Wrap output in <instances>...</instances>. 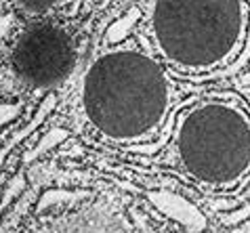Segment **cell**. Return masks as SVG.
<instances>
[{
	"instance_id": "1",
	"label": "cell",
	"mask_w": 250,
	"mask_h": 233,
	"mask_svg": "<svg viewBox=\"0 0 250 233\" xmlns=\"http://www.w3.org/2000/svg\"><path fill=\"white\" fill-rule=\"evenodd\" d=\"M175 105L177 84L166 65L133 44L101 53L80 80L84 122L120 145H141L158 136Z\"/></svg>"
},
{
	"instance_id": "2",
	"label": "cell",
	"mask_w": 250,
	"mask_h": 233,
	"mask_svg": "<svg viewBox=\"0 0 250 233\" xmlns=\"http://www.w3.org/2000/svg\"><path fill=\"white\" fill-rule=\"evenodd\" d=\"M248 21L246 0H151L145 32L164 65L198 76L238 57Z\"/></svg>"
},
{
	"instance_id": "3",
	"label": "cell",
	"mask_w": 250,
	"mask_h": 233,
	"mask_svg": "<svg viewBox=\"0 0 250 233\" xmlns=\"http://www.w3.org/2000/svg\"><path fill=\"white\" fill-rule=\"evenodd\" d=\"M175 164L206 187H231L250 170V109L235 97L185 105L172 133Z\"/></svg>"
},
{
	"instance_id": "4",
	"label": "cell",
	"mask_w": 250,
	"mask_h": 233,
	"mask_svg": "<svg viewBox=\"0 0 250 233\" xmlns=\"http://www.w3.org/2000/svg\"><path fill=\"white\" fill-rule=\"evenodd\" d=\"M78 38L57 17L27 21L6 40L0 65L21 93H48L65 84L78 65Z\"/></svg>"
},
{
	"instance_id": "5",
	"label": "cell",
	"mask_w": 250,
	"mask_h": 233,
	"mask_svg": "<svg viewBox=\"0 0 250 233\" xmlns=\"http://www.w3.org/2000/svg\"><path fill=\"white\" fill-rule=\"evenodd\" d=\"M13 6L27 19L55 17L67 0H11Z\"/></svg>"
},
{
	"instance_id": "6",
	"label": "cell",
	"mask_w": 250,
	"mask_h": 233,
	"mask_svg": "<svg viewBox=\"0 0 250 233\" xmlns=\"http://www.w3.org/2000/svg\"><path fill=\"white\" fill-rule=\"evenodd\" d=\"M238 93H240V99L246 103V107L250 109V65L248 70L240 76V86H238Z\"/></svg>"
},
{
	"instance_id": "7",
	"label": "cell",
	"mask_w": 250,
	"mask_h": 233,
	"mask_svg": "<svg viewBox=\"0 0 250 233\" xmlns=\"http://www.w3.org/2000/svg\"><path fill=\"white\" fill-rule=\"evenodd\" d=\"M2 2H4V0H0V4H2Z\"/></svg>"
}]
</instances>
